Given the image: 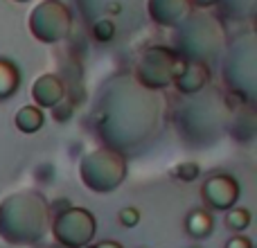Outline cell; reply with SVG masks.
<instances>
[{"instance_id":"6da1fadb","label":"cell","mask_w":257,"mask_h":248,"mask_svg":"<svg viewBox=\"0 0 257 248\" xmlns=\"http://www.w3.org/2000/svg\"><path fill=\"white\" fill-rule=\"evenodd\" d=\"M48 201L36 190L14 192L0 203V237L12 246H34L50 223Z\"/></svg>"},{"instance_id":"7a4b0ae2","label":"cell","mask_w":257,"mask_h":248,"mask_svg":"<svg viewBox=\"0 0 257 248\" xmlns=\"http://www.w3.org/2000/svg\"><path fill=\"white\" fill-rule=\"evenodd\" d=\"M176 48L183 61L205 63L223 48V27L208 14H190L181 27H176Z\"/></svg>"},{"instance_id":"3957f363","label":"cell","mask_w":257,"mask_h":248,"mask_svg":"<svg viewBox=\"0 0 257 248\" xmlns=\"http://www.w3.org/2000/svg\"><path fill=\"white\" fill-rule=\"evenodd\" d=\"M126 176V160L122 154L108 149H95L79 163V178L90 192L108 194L117 190Z\"/></svg>"},{"instance_id":"277c9868","label":"cell","mask_w":257,"mask_h":248,"mask_svg":"<svg viewBox=\"0 0 257 248\" xmlns=\"http://www.w3.org/2000/svg\"><path fill=\"white\" fill-rule=\"evenodd\" d=\"M255 36L246 34L235 41L226 59V84L241 102L250 104L255 97Z\"/></svg>"},{"instance_id":"5b68a950","label":"cell","mask_w":257,"mask_h":248,"mask_svg":"<svg viewBox=\"0 0 257 248\" xmlns=\"http://www.w3.org/2000/svg\"><path fill=\"white\" fill-rule=\"evenodd\" d=\"M181 61L174 50L165 48V45H151V48L145 50V54L140 57L136 66V84L140 88L149 90H165L172 86L174 81V72H176V66Z\"/></svg>"},{"instance_id":"8992f818","label":"cell","mask_w":257,"mask_h":248,"mask_svg":"<svg viewBox=\"0 0 257 248\" xmlns=\"http://www.w3.org/2000/svg\"><path fill=\"white\" fill-rule=\"evenodd\" d=\"M72 30V14L59 0H43L30 14V32L41 43H59L66 41Z\"/></svg>"},{"instance_id":"52a82bcc","label":"cell","mask_w":257,"mask_h":248,"mask_svg":"<svg viewBox=\"0 0 257 248\" xmlns=\"http://www.w3.org/2000/svg\"><path fill=\"white\" fill-rule=\"evenodd\" d=\"M97 232V219L86 208H75L54 214L52 219V235L59 246L63 248H86L93 244Z\"/></svg>"},{"instance_id":"ba28073f","label":"cell","mask_w":257,"mask_h":248,"mask_svg":"<svg viewBox=\"0 0 257 248\" xmlns=\"http://www.w3.org/2000/svg\"><path fill=\"white\" fill-rule=\"evenodd\" d=\"M201 199H203L205 208L214 210V212H228L239 201V183L228 174H214L203 181Z\"/></svg>"},{"instance_id":"9c48e42d","label":"cell","mask_w":257,"mask_h":248,"mask_svg":"<svg viewBox=\"0 0 257 248\" xmlns=\"http://www.w3.org/2000/svg\"><path fill=\"white\" fill-rule=\"evenodd\" d=\"M147 14L160 27H181L192 14L187 0H147Z\"/></svg>"},{"instance_id":"30bf717a","label":"cell","mask_w":257,"mask_h":248,"mask_svg":"<svg viewBox=\"0 0 257 248\" xmlns=\"http://www.w3.org/2000/svg\"><path fill=\"white\" fill-rule=\"evenodd\" d=\"M210 81V68L199 61H178L176 72H174V81L176 90L181 95H196L208 86Z\"/></svg>"},{"instance_id":"8fae6325","label":"cell","mask_w":257,"mask_h":248,"mask_svg":"<svg viewBox=\"0 0 257 248\" xmlns=\"http://www.w3.org/2000/svg\"><path fill=\"white\" fill-rule=\"evenodd\" d=\"M32 97H34V106L36 108H52L54 104H59L66 97V86L59 79V75H41L39 79L32 84Z\"/></svg>"},{"instance_id":"7c38bea8","label":"cell","mask_w":257,"mask_h":248,"mask_svg":"<svg viewBox=\"0 0 257 248\" xmlns=\"http://www.w3.org/2000/svg\"><path fill=\"white\" fill-rule=\"evenodd\" d=\"M212 228H214L212 214H210L205 208L190 210V214L185 217V230L192 239H205V237H210Z\"/></svg>"},{"instance_id":"4fadbf2b","label":"cell","mask_w":257,"mask_h":248,"mask_svg":"<svg viewBox=\"0 0 257 248\" xmlns=\"http://www.w3.org/2000/svg\"><path fill=\"white\" fill-rule=\"evenodd\" d=\"M21 86V72L9 59H0V102L9 99Z\"/></svg>"},{"instance_id":"5bb4252c","label":"cell","mask_w":257,"mask_h":248,"mask_svg":"<svg viewBox=\"0 0 257 248\" xmlns=\"http://www.w3.org/2000/svg\"><path fill=\"white\" fill-rule=\"evenodd\" d=\"M43 120H45L43 111L36 108V106H23V108H18L16 115H14V124H16V129L18 131H23V133H27V136L39 131V129L43 127Z\"/></svg>"},{"instance_id":"9a60e30c","label":"cell","mask_w":257,"mask_h":248,"mask_svg":"<svg viewBox=\"0 0 257 248\" xmlns=\"http://www.w3.org/2000/svg\"><path fill=\"white\" fill-rule=\"evenodd\" d=\"M226 226L239 235L241 230H246L250 226V212L246 208H237L235 205V208H230L226 212Z\"/></svg>"},{"instance_id":"2e32d148","label":"cell","mask_w":257,"mask_h":248,"mask_svg":"<svg viewBox=\"0 0 257 248\" xmlns=\"http://www.w3.org/2000/svg\"><path fill=\"white\" fill-rule=\"evenodd\" d=\"M113 36H115V23L108 21V18H102L93 25V39L97 43H108Z\"/></svg>"},{"instance_id":"e0dca14e","label":"cell","mask_w":257,"mask_h":248,"mask_svg":"<svg viewBox=\"0 0 257 248\" xmlns=\"http://www.w3.org/2000/svg\"><path fill=\"white\" fill-rule=\"evenodd\" d=\"M174 176L178 178V181H185V183H190V181H196L199 178V174H201V167L196 163H192V160H187V163H178L176 167H174Z\"/></svg>"},{"instance_id":"ac0fdd59","label":"cell","mask_w":257,"mask_h":248,"mask_svg":"<svg viewBox=\"0 0 257 248\" xmlns=\"http://www.w3.org/2000/svg\"><path fill=\"white\" fill-rule=\"evenodd\" d=\"M75 106L77 104L72 102V99H68V97H63L59 104H54L50 111H52V120L54 122H68L72 117V113H75Z\"/></svg>"},{"instance_id":"d6986e66","label":"cell","mask_w":257,"mask_h":248,"mask_svg":"<svg viewBox=\"0 0 257 248\" xmlns=\"http://www.w3.org/2000/svg\"><path fill=\"white\" fill-rule=\"evenodd\" d=\"M117 221H120V226H124V228H136L138 223H140V210L133 208V205L122 208L120 212H117Z\"/></svg>"},{"instance_id":"ffe728a7","label":"cell","mask_w":257,"mask_h":248,"mask_svg":"<svg viewBox=\"0 0 257 248\" xmlns=\"http://www.w3.org/2000/svg\"><path fill=\"white\" fill-rule=\"evenodd\" d=\"M223 248H253V241H250L248 237H244V235H235V237H230V239L226 241V246Z\"/></svg>"},{"instance_id":"44dd1931","label":"cell","mask_w":257,"mask_h":248,"mask_svg":"<svg viewBox=\"0 0 257 248\" xmlns=\"http://www.w3.org/2000/svg\"><path fill=\"white\" fill-rule=\"evenodd\" d=\"M70 205H72V203H70L68 199H57L52 205H48V210H50L52 214H59V212H63V210H68Z\"/></svg>"},{"instance_id":"7402d4cb","label":"cell","mask_w":257,"mask_h":248,"mask_svg":"<svg viewBox=\"0 0 257 248\" xmlns=\"http://www.w3.org/2000/svg\"><path fill=\"white\" fill-rule=\"evenodd\" d=\"M190 7H196V9H208V7H214L219 5V0H187Z\"/></svg>"},{"instance_id":"603a6c76","label":"cell","mask_w":257,"mask_h":248,"mask_svg":"<svg viewBox=\"0 0 257 248\" xmlns=\"http://www.w3.org/2000/svg\"><path fill=\"white\" fill-rule=\"evenodd\" d=\"M90 248H124V246L117 244V241L106 239V241H99V244H95V246H90Z\"/></svg>"},{"instance_id":"cb8c5ba5","label":"cell","mask_w":257,"mask_h":248,"mask_svg":"<svg viewBox=\"0 0 257 248\" xmlns=\"http://www.w3.org/2000/svg\"><path fill=\"white\" fill-rule=\"evenodd\" d=\"M16 3H30V0H16Z\"/></svg>"},{"instance_id":"d4e9b609","label":"cell","mask_w":257,"mask_h":248,"mask_svg":"<svg viewBox=\"0 0 257 248\" xmlns=\"http://www.w3.org/2000/svg\"><path fill=\"white\" fill-rule=\"evenodd\" d=\"M86 248H90V246H86Z\"/></svg>"}]
</instances>
